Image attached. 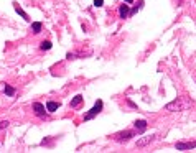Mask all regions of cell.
<instances>
[{
	"instance_id": "11",
	"label": "cell",
	"mask_w": 196,
	"mask_h": 153,
	"mask_svg": "<svg viewBox=\"0 0 196 153\" xmlns=\"http://www.w3.org/2000/svg\"><path fill=\"white\" fill-rule=\"evenodd\" d=\"M41 28H43V23H41V22H33V23H31V30H33L35 35L40 33Z\"/></svg>"
},
{
	"instance_id": "1",
	"label": "cell",
	"mask_w": 196,
	"mask_h": 153,
	"mask_svg": "<svg viewBox=\"0 0 196 153\" xmlns=\"http://www.w3.org/2000/svg\"><path fill=\"white\" fill-rule=\"evenodd\" d=\"M193 107V100L186 99V97H176L175 100L168 102L165 106V110H170V112H183V110Z\"/></svg>"
},
{
	"instance_id": "3",
	"label": "cell",
	"mask_w": 196,
	"mask_h": 153,
	"mask_svg": "<svg viewBox=\"0 0 196 153\" xmlns=\"http://www.w3.org/2000/svg\"><path fill=\"white\" fill-rule=\"evenodd\" d=\"M135 132H132V130H124V132H119V133H115L114 135V138H115V142H127V140H130L132 137H135Z\"/></svg>"
},
{
	"instance_id": "8",
	"label": "cell",
	"mask_w": 196,
	"mask_h": 153,
	"mask_svg": "<svg viewBox=\"0 0 196 153\" xmlns=\"http://www.w3.org/2000/svg\"><path fill=\"white\" fill-rule=\"evenodd\" d=\"M134 127H135V130H137V133H143V132L147 130V120H135Z\"/></svg>"
},
{
	"instance_id": "13",
	"label": "cell",
	"mask_w": 196,
	"mask_h": 153,
	"mask_svg": "<svg viewBox=\"0 0 196 153\" xmlns=\"http://www.w3.org/2000/svg\"><path fill=\"white\" fill-rule=\"evenodd\" d=\"M3 91H5V94L8 97H12V96H15V87H12V86H8V84H5V87H3Z\"/></svg>"
},
{
	"instance_id": "10",
	"label": "cell",
	"mask_w": 196,
	"mask_h": 153,
	"mask_svg": "<svg viewBox=\"0 0 196 153\" xmlns=\"http://www.w3.org/2000/svg\"><path fill=\"white\" fill-rule=\"evenodd\" d=\"M129 13H130L129 5H120V8H119V17H120V18H127Z\"/></svg>"
},
{
	"instance_id": "2",
	"label": "cell",
	"mask_w": 196,
	"mask_h": 153,
	"mask_svg": "<svg viewBox=\"0 0 196 153\" xmlns=\"http://www.w3.org/2000/svg\"><path fill=\"white\" fill-rule=\"evenodd\" d=\"M102 107H104V102L99 99L96 104H94V107H92V109H91L89 112H87L86 115H84V120H91V119H94V117H96L97 114H101V110H102Z\"/></svg>"
},
{
	"instance_id": "12",
	"label": "cell",
	"mask_w": 196,
	"mask_h": 153,
	"mask_svg": "<svg viewBox=\"0 0 196 153\" xmlns=\"http://www.w3.org/2000/svg\"><path fill=\"white\" fill-rule=\"evenodd\" d=\"M82 100H84V97H82V96H76V97H73V99H71L69 106H71V107H78L79 104L82 102Z\"/></svg>"
},
{
	"instance_id": "6",
	"label": "cell",
	"mask_w": 196,
	"mask_h": 153,
	"mask_svg": "<svg viewBox=\"0 0 196 153\" xmlns=\"http://www.w3.org/2000/svg\"><path fill=\"white\" fill-rule=\"evenodd\" d=\"M33 110H35V114H36V117H45V115H46L45 106H43V104H40V102H35L33 104Z\"/></svg>"
},
{
	"instance_id": "4",
	"label": "cell",
	"mask_w": 196,
	"mask_h": 153,
	"mask_svg": "<svg viewBox=\"0 0 196 153\" xmlns=\"http://www.w3.org/2000/svg\"><path fill=\"white\" fill-rule=\"evenodd\" d=\"M175 148L180 150V151L193 150V148H196V140H193V142H176V143H175Z\"/></svg>"
},
{
	"instance_id": "9",
	"label": "cell",
	"mask_w": 196,
	"mask_h": 153,
	"mask_svg": "<svg viewBox=\"0 0 196 153\" xmlns=\"http://www.w3.org/2000/svg\"><path fill=\"white\" fill-rule=\"evenodd\" d=\"M59 107H61V104H59V102H54V100L46 102V110H48V112H56Z\"/></svg>"
},
{
	"instance_id": "5",
	"label": "cell",
	"mask_w": 196,
	"mask_h": 153,
	"mask_svg": "<svg viewBox=\"0 0 196 153\" xmlns=\"http://www.w3.org/2000/svg\"><path fill=\"white\" fill-rule=\"evenodd\" d=\"M155 138H157V135H148V137H142V138H138V140H137V147H138V148L147 147V145L153 143V142H155Z\"/></svg>"
},
{
	"instance_id": "17",
	"label": "cell",
	"mask_w": 196,
	"mask_h": 153,
	"mask_svg": "<svg viewBox=\"0 0 196 153\" xmlns=\"http://www.w3.org/2000/svg\"><path fill=\"white\" fill-rule=\"evenodd\" d=\"M8 127V122H7V120H2V122H0V130H2V128H7Z\"/></svg>"
},
{
	"instance_id": "20",
	"label": "cell",
	"mask_w": 196,
	"mask_h": 153,
	"mask_svg": "<svg viewBox=\"0 0 196 153\" xmlns=\"http://www.w3.org/2000/svg\"><path fill=\"white\" fill-rule=\"evenodd\" d=\"M124 2H127V3H132V2H134V0H124Z\"/></svg>"
},
{
	"instance_id": "16",
	"label": "cell",
	"mask_w": 196,
	"mask_h": 153,
	"mask_svg": "<svg viewBox=\"0 0 196 153\" xmlns=\"http://www.w3.org/2000/svg\"><path fill=\"white\" fill-rule=\"evenodd\" d=\"M104 5V0H94V7H102Z\"/></svg>"
},
{
	"instance_id": "15",
	"label": "cell",
	"mask_w": 196,
	"mask_h": 153,
	"mask_svg": "<svg viewBox=\"0 0 196 153\" xmlns=\"http://www.w3.org/2000/svg\"><path fill=\"white\" fill-rule=\"evenodd\" d=\"M51 41H41V44H40V48L41 50H45V51H48V50H51Z\"/></svg>"
},
{
	"instance_id": "19",
	"label": "cell",
	"mask_w": 196,
	"mask_h": 153,
	"mask_svg": "<svg viewBox=\"0 0 196 153\" xmlns=\"http://www.w3.org/2000/svg\"><path fill=\"white\" fill-rule=\"evenodd\" d=\"M66 58H68V60H76V54H71V53H68V56H66Z\"/></svg>"
},
{
	"instance_id": "7",
	"label": "cell",
	"mask_w": 196,
	"mask_h": 153,
	"mask_svg": "<svg viewBox=\"0 0 196 153\" xmlns=\"http://www.w3.org/2000/svg\"><path fill=\"white\" fill-rule=\"evenodd\" d=\"M13 8H15V12L18 13V15L22 17L23 20H26V22H30V17H28V13H26L25 10H23V8H22V7H20L17 2H13Z\"/></svg>"
},
{
	"instance_id": "14",
	"label": "cell",
	"mask_w": 196,
	"mask_h": 153,
	"mask_svg": "<svg viewBox=\"0 0 196 153\" xmlns=\"http://www.w3.org/2000/svg\"><path fill=\"white\" fill-rule=\"evenodd\" d=\"M142 7H143V0H140V2L137 3V5L134 7V8H130V13H129V15H130V17H132V15H135V13H137L138 10L142 8Z\"/></svg>"
},
{
	"instance_id": "18",
	"label": "cell",
	"mask_w": 196,
	"mask_h": 153,
	"mask_svg": "<svg viewBox=\"0 0 196 153\" xmlns=\"http://www.w3.org/2000/svg\"><path fill=\"white\" fill-rule=\"evenodd\" d=\"M127 104H129V106H130V107H134V109H137V106H135V104H134V102H132V100H130V99H127Z\"/></svg>"
}]
</instances>
